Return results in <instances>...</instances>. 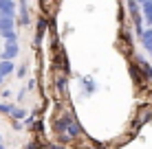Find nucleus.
<instances>
[{
	"mask_svg": "<svg viewBox=\"0 0 152 149\" xmlns=\"http://www.w3.org/2000/svg\"><path fill=\"white\" fill-rule=\"evenodd\" d=\"M57 132L64 138H75L80 134V127H77V123L71 114H66V116H62V119L57 121Z\"/></svg>",
	"mask_w": 152,
	"mask_h": 149,
	"instance_id": "nucleus-1",
	"label": "nucleus"
},
{
	"mask_svg": "<svg viewBox=\"0 0 152 149\" xmlns=\"http://www.w3.org/2000/svg\"><path fill=\"white\" fill-rule=\"evenodd\" d=\"M0 35H2L4 40H18V33H15V22H13V18L0 15Z\"/></svg>",
	"mask_w": 152,
	"mask_h": 149,
	"instance_id": "nucleus-2",
	"label": "nucleus"
},
{
	"mask_svg": "<svg viewBox=\"0 0 152 149\" xmlns=\"http://www.w3.org/2000/svg\"><path fill=\"white\" fill-rule=\"evenodd\" d=\"M20 53L18 48V40H4V48H2V59H15V55Z\"/></svg>",
	"mask_w": 152,
	"mask_h": 149,
	"instance_id": "nucleus-3",
	"label": "nucleus"
},
{
	"mask_svg": "<svg viewBox=\"0 0 152 149\" xmlns=\"http://www.w3.org/2000/svg\"><path fill=\"white\" fill-rule=\"evenodd\" d=\"M0 15L15 18V2L13 0H0Z\"/></svg>",
	"mask_w": 152,
	"mask_h": 149,
	"instance_id": "nucleus-4",
	"label": "nucleus"
},
{
	"mask_svg": "<svg viewBox=\"0 0 152 149\" xmlns=\"http://www.w3.org/2000/svg\"><path fill=\"white\" fill-rule=\"evenodd\" d=\"M139 40H141V46L152 55V29H143V33H141Z\"/></svg>",
	"mask_w": 152,
	"mask_h": 149,
	"instance_id": "nucleus-5",
	"label": "nucleus"
},
{
	"mask_svg": "<svg viewBox=\"0 0 152 149\" xmlns=\"http://www.w3.org/2000/svg\"><path fill=\"white\" fill-rule=\"evenodd\" d=\"M137 64H139V68H141V73H143V77L152 81V66H150L143 57H137Z\"/></svg>",
	"mask_w": 152,
	"mask_h": 149,
	"instance_id": "nucleus-6",
	"label": "nucleus"
},
{
	"mask_svg": "<svg viewBox=\"0 0 152 149\" xmlns=\"http://www.w3.org/2000/svg\"><path fill=\"white\" fill-rule=\"evenodd\" d=\"M13 70H15L13 59H2V61H0V73H2L4 77H7V75H11Z\"/></svg>",
	"mask_w": 152,
	"mask_h": 149,
	"instance_id": "nucleus-7",
	"label": "nucleus"
},
{
	"mask_svg": "<svg viewBox=\"0 0 152 149\" xmlns=\"http://www.w3.org/2000/svg\"><path fill=\"white\" fill-rule=\"evenodd\" d=\"M82 86H84V90H86L88 94H93V92H95V88H97V86L93 83L91 77H84V79H82Z\"/></svg>",
	"mask_w": 152,
	"mask_h": 149,
	"instance_id": "nucleus-8",
	"label": "nucleus"
},
{
	"mask_svg": "<svg viewBox=\"0 0 152 149\" xmlns=\"http://www.w3.org/2000/svg\"><path fill=\"white\" fill-rule=\"evenodd\" d=\"M139 116H141V119L137 121L139 123V125H141V123H143V121H148V119H152V107L148 105V107H141V112H139Z\"/></svg>",
	"mask_w": 152,
	"mask_h": 149,
	"instance_id": "nucleus-9",
	"label": "nucleus"
},
{
	"mask_svg": "<svg viewBox=\"0 0 152 149\" xmlns=\"http://www.w3.org/2000/svg\"><path fill=\"white\" fill-rule=\"evenodd\" d=\"M141 11H143V18H145V20L152 18V0H148V2L141 4Z\"/></svg>",
	"mask_w": 152,
	"mask_h": 149,
	"instance_id": "nucleus-10",
	"label": "nucleus"
},
{
	"mask_svg": "<svg viewBox=\"0 0 152 149\" xmlns=\"http://www.w3.org/2000/svg\"><path fill=\"white\" fill-rule=\"evenodd\" d=\"M11 114H13V119H22V116H24V110H20V107H13Z\"/></svg>",
	"mask_w": 152,
	"mask_h": 149,
	"instance_id": "nucleus-11",
	"label": "nucleus"
},
{
	"mask_svg": "<svg viewBox=\"0 0 152 149\" xmlns=\"http://www.w3.org/2000/svg\"><path fill=\"white\" fill-rule=\"evenodd\" d=\"M0 112H13V105H9V103H2V105H0Z\"/></svg>",
	"mask_w": 152,
	"mask_h": 149,
	"instance_id": "nucleus-12",
	"label": "nucleus"
},
{
	"mask_svg": "<svg viewBox=\"0 0 152 149\" xmlns=\"http://www.w3.org/2000/svg\"><path fill=\"white\" fill-rule=\"evenodd\" d=\"M145 22H148V27H152V18H148V20H145Z\"/></svg>",
	"mask_w": 152,
	"mask_h": 149,
	"instance_id": "nucleus-13",
	"label": "nucleus"
},
{
	"mask_svg": "<svg viewBox=\"0 0 152 149\" xmlns=\"http://www.w3.org/2000/svg\"><path fill=\"white\" fill-rule=\"evenodd\" d=\"M2 79H4V75H2V73H0V83H2Z\"/></svg>",
	"mask_w": 152,
	"mask_h": 149,
	"instance_id": "nucleus-14",
	"label": "nucleus"
},
{
	"mask_svg": "<svg viewBox=\"0 0 152 149\" xmlns=\"http://www.w3.org/2000/svg\"><path fill=\"white\" fill-rule=\"evenodd\" d=\"M137 2H139V4H143V2H148V0H137Z\"/></svg>",
	"mask_w": 152,
	"mask_h": 149,
	"instance_id": "nucleus-15",
	"label": "nucleus"
},
{
	"mask_svg": "<svg viewBox=\"0 0 152 149\" xmlns=\"http://www.w3.org/2000/svg\"><path fill=\"white\" fill-rule=\"evenodd\" d=\"M0 149H4V147H2V143H0Z\"/></svg>",
	"mask_w": 152,
	"mask_h": 149,
	"instance_id": "nucleus-16",
	"label": "nucleus"
},
{
	"mask_svg": "<svg viewBox=\"0 0 152 149\" xmlns=\"http://www.w3.org/2000/svg\"><path fill=\"white\" fill-rule=\"evenodd\" d=\"M0 143H2V136H0Z\"/></svg>",
	"mask_w": 152,
	"mask_h": 149,
	"instance_id": "nucleus-17",
	"label": "nucleus"
}]
</instances>
